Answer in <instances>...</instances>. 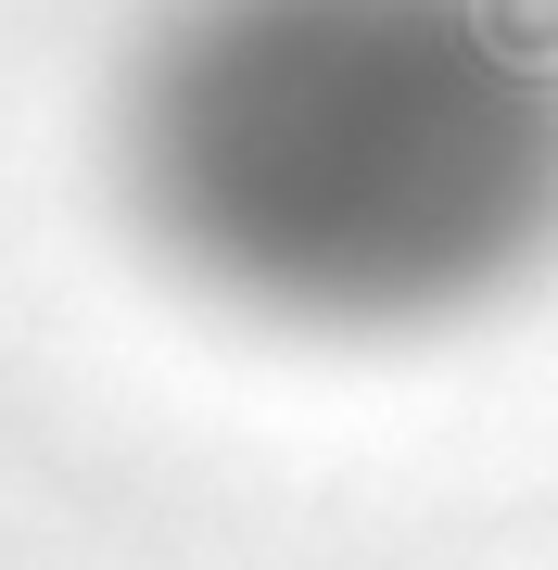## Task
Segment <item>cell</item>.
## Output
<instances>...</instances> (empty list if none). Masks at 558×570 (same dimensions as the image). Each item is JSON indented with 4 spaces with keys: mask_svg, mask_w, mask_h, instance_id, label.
<instances>
[{
    "mask_svg": "<svg viewBox=\"0 0 558 570\" xmlns=\"http://www.w3.org/2000/svg\"><path fill=\"white\" fill-rule=\"evenodd\" d=\"M140 190L242 305L432 317L558 228L533 0H204L140 89Z\"/></svg>",
    "mask_w": 558,
    "mask_h": 570,
    "instance_id": "obj_1",
    "label": "cell"
}]
</instances>
